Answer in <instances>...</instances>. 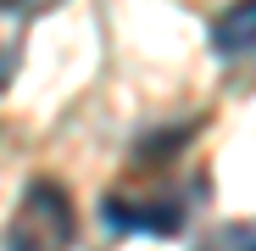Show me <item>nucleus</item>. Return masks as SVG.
<instances>
[{"instance_id":"obj_3","label":"nucleus","mask_w":256,"mask_h":251,"mask_svg":"<svg viewBox=\"0 0 256 251\" xmlns=\"http://www.w3.org/2000/svg\"><path fill=\"white\" fill-rule=\"evenodd\" d=\"M12 78H17V51H12V45H0V90H6Z\"/></svg>"},{"instance_id":"obj_2","label":"nucleus","mask_w":256,"mask_h":251,"mask_svg":"<svg viewBox=\"0 0 256 251\" xmlns=\"http://www.w3.org/2000/svg\"><path fill=\"white\" fill-rule=\"evenodd\" d=\"M212 51L228 56V62L256 51V0H234V6L212 23Z\"/></svg>"},{"instance_id":"obj_4","label":"nucleus","mask_w":256,"mask_h":251,"mask_svg":"<svg viewBox=\"0 0 256 251\" xmlns=\"http://www.w3.org/2000/svg\"><path fill=\"white\" fill-rule=\"evenodd\" d=\"M0 6H12V12H45L50 0H0Z\"/></svg>"},{"instance_id":"obj_1","label":"nucleus","mask_w":256,"mask_h":251,"mask_svg":"<svg viewBox=\"0 0 256 251\" xmlns=\"http://www.w3.org/2000/svg\"><path fill=\"white\" fill-rule=\"evenodd\" d=\"M72 245V206L56 184H28L17 218L6 223V251H67Z\"/></svg>"}]
</instances>
